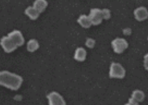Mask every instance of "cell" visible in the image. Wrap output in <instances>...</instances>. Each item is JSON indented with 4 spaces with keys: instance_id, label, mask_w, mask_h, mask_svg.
Instances as JSON below:
<instances>
[{
    "instance_id": "1",
    "label": "cell",
    "mask_w": 148,
    "mask_h": 105,
    "mask_svg": "<svg viewBox=\"0 0 148 105\" xmlns=\"http://www.w3.org/2000/svg\"><path fill=\"white\" fill-rule=\"evenodd\" d=\"M22 82V78L17 74L6 70L0 71V85L16 91L21 88Z\"/></svg>"
},
{
    "instance_id": "2",
    "label": "cell",
    "mask_w": 148,
    "mask_h": 105,
    "mask_svg": "<svg viewBox=\"0 0 148 105\" xmlns=\"http://www.w3.org/2000/svg\"><path fill=\"white\" fill-rule=\"evenodd\" d=\"M125 69L119 63L112 62L110 65L109 76L111 78L123 79L125 76Z\"/></svg>"
},
{
    "instance_id": "3",
    "label": "cell",
    "mask_w": 148,
    "mask_h": 105,
    "mask_svg": "<svg viewBox=\"0 0 148 105\" xmlns=\"http://www.w3.org/2000/svg\"><path fill=\"white\" fill-rule=\"evenodd\" d=\"M112 46L115 53L121 54L128 48V44L124 38H116L112 42Z\"/></svg>"
},
{
    "instance_id": "4",
    "label": "cell",
    "mask_w": 148,
    "mask_h": 105,
    "mask_svg": "<svg viewBox=\"0 0 148 105\" xmlns=\"http://www.w3.org/2000/svg\"><path fill=\"white\" fill-rule=\"evenodd\" d=\"M49 105H66L62 96L56 91H52L47 95Z\"/></svg>"
},
{
    "instance_id": "5",
    "label": "cell",
    "mask_w": 148,
    "mask_h": 105,
    "mask_svg": "<svg viewBox=\"0 0 148 105\" xmlns=\"http://www.w3.org/2000/svg\"><path fill=\"white\" fill-rule=\"evenodd\" d=\"M0 45L2 46L4 52L6 53H11L18 48V46L12 41V40L8 36H4L1 38Z\"/></svg>"
},
{
    "instance_id": "6",
    "label": "cell",
    "mask_w": 148,
    "mask_h": 105,
    "mask_svg": "<svg viewBox=\"0 0 148 105\" xmlns=\"http://www.w3.org/2000/svg\"><path fill=\"white\" fill-rule=\"evenodd\" d=\"M92 25H98L103 21V16L101 13V10L98 9V8H94L90 11L89 15L88 16Z\"/></svg>"
},
{
    "instance_id": "7",
    "label": "cell",
    "mask_w": 148,
    "mask_h": 105,
    "mask_svg": "<svg viewBox=\"0 0 148 105\" xmlns=\"http://www.w3.org/2000/svg\"><path fill=\"white\" fill-rule=\"evenodd\" d=\"M7 36L12 40V41L18 47L22 46L25 43V38L23 34L19 30H13L8 34Z\"/></svg>"
},
{
    "instance_id": "8",
    "label": "cell",
    "mask_w": 148,
    "mask_h": 105,
    "mask_svg": "<svg viewBox=\"0 0 148 105\" xmlns=\"http://www.w3.org/2000/svg\"><path fill=\"white\" fill-rule=\"evenodd\" d=\"M134 14L136 19L138 21H143L148 18L147 10L145 7L137 8L134 12Z\"/></svg>"
},
{
    "instance_id": "9",
    "label": "cell",
    "mask_w": 148,
    "mask_h": 105,
    "mask_svg": "<svg viewBox=\"0 0 148 105\" xmlns=\"http://www.w3.org/2000/svg\"><path fill=\"white\" fill-rule=\"evenodd\" d=\"M77 22L79 23V25L85 28H89L92 25V23L89 16L85 14H82L77 19Z\"/></svg>"
},
{
    "instance_id": "10",
    "label": "cell",
    "mask_w": 148,
    "mask_h": 105,
    "mask_svg": "<svg viewBox=\"0 0 148 105\" xmlns=\"http://www.w3.org/2000/svg\"><path fill=\"white\" fill-rule=\"evenodd\" d=\"M25 13L31 20H36L40 16V13L35 9L33 6H29L25 10Z\"/></svg>"
},
{
    "instance_id": "11",
    "label": "cell",
    "mask_w": 148,
    "mask_h": 105,
    "mask_svg": "<svg viewBox=\"0 0 148 105\" xmlns=\"http://www.w3.org/2000/svg\"><path fill=\"white\" fill-rule=\"evenodd\" d=\"M86 51L84 47H78L76 49L74 58L78 61H84L85 60L86 57Z\"/></svg>"
},
{
    "instance_id": "12",
    "label": "cell",
    "mask_w": 148,
    "mask_h": 105,
    "mask_svg": "<svg viewBox=\"0 0 148 105\" xmlns=\"http://www.w3.org/2000/svg\"><path fill=\"white\" fill-rule=\"evenodd\" d=\"M48 5V3L46 0H35L33 4V7L40 13L43 12Z\"/></svg>"
},
{
    "instance_id": "13",
    "label": "cell",
    "mask_w": 148,
    "mask_h": 105,
    "mask_svg": "<svg viewBox=\"0 0 148 105\" xmlns=\"http://www.w3.org/2000/svg\"><path fill=\"white\" fill-rule=\"evenodd\" d=\"M40 47L38 41L36 39H31L27 43V48L29 52H34L37 51Z\"/></svg>"
},
{
    "instance_id": "14",
    "label": "cell",
    "mask_w": 148,
    "mask_h": 105,
    "mask_svg": "<svg viewBox=\"0 0 148 105\" xmlns=\"http://www.w3.org/2000/svg\"><path fill=\"white\" fill-rule=\"evenodd\" d=\"M131 97L134 99L135 100H136L138 103L142 102L144 100L145 95L144 93L139 90H136L132 93V95H131Z\"/></svg>"
},
{
    "instance_id": "15",
    "label": "cell",
    "mask_w": 148,
    "mask_h": 105,
    "mask_svg": "<svg viewBox=\"0 0 148 105\" xmlns=\"http://www.w3.org/2000/svg\"><path fill=\"white\" fill-rule=\"evenodd\" d=\"M101 13H102V16L103 19L108 20L111 17L110 10L108 9H104L101 10Z\"/></svg>"
},
{
    "instance_id": "16",
    "label": "cell",
    "mask_w": 148,
    "mask_h": 105,
    "mask_svg": "<svg viewBox=\"0 0 148 105\" xmlns=\"http://www.w3.org/2000/svg\"><path fill=\"white\" fill-rule=\"evenodd\" d=\"M95 41L92 39V38H87L86 41V46L89 48H93L95 46Z\"/></svg>"
},
{
    "instance_id": "17",
    "label": "cell",
    "mask_w": 148,
    "mask_h": 105,
    "mask_svg": "<svg viewBox=\"0 0 148 105\" xmlns=\"http://www.w3.org/2000/svg\"><path fill=\"white\" fill-rule=\"evenodd\" d=\"M123 33L126 36H129L131 33V30L130 28H126L123 30Z\"/></svg>"
},
{
    "instance_id": "18",
    "label": "cell",
    "mask_w": 148,
    "mask_h": 105,
    "mask_svg": "<svg viewBox=\"0 0 148 105\" xmlns=\"http://www.w3.org/2000/svg\"><path fill=\"white\" fill-rule=\"evenodd\" d=\"M128 103L131 104H133V105H138V103L136 100H135L134 99H133L132 97L129 99Z\"/></svg>"
},
{
    "instance_id": "19",
    "label": "cell",
    "mask_w": 148,
    "mask_h": 105,
    "mask_svg": "<svg viewBox=\"0 0 148 105\" xmlns=\"http://www.w3.org/2000/svg\"><path fill=\"white\" fill-rule=\"evenodd\" d=\"M125 105H133V104H130V103H126Z\"/></svg>"
}]
</instances>
